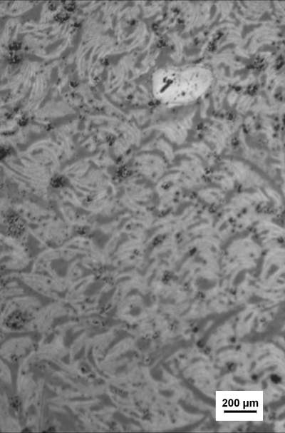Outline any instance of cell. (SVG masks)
Segmentation results:
<instances>
[{
	"label": "cell",
	"instance_id": "1",
	"mask_svg": "<svg viewBox=\"0 0 285 433\" xmlns=\"http://www.w3.org/2000/svg\"><path fill=\"white\" fill-rule=\"evenodd\" d=\"M212 80L211 71L203 66L167 67L154 73L152 91L160 103H188L202 96L211 86Z\"/></svg>",
	"mask_w": 285,
	"mask_h": 433
}]
</instances>
